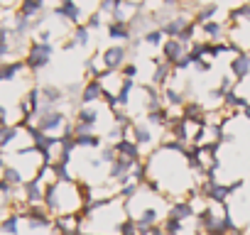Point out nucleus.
Here are the masks:
<instances>
[{"instance_id": "nucleus-1", "label": "nucleus", "mask_w": 250, "mask_h": 235, "mask_svg": "<svg viewBox=\"0 0 250 235\" xmlns=\"http://www.w3.org/2000/svg\"><path fill=\"white\" fill-rule=\"evenodd\" d=\"M44 208L49 211V215H69V213H79L81 211V196H79V186L76 179L74 181H54L44 186Z\"/></svg>"}, {"instance_id": "nucleus-2", "label": "nucleus", "mask_w": 250, "mask_h": 235, "mask_svg": "<svg viewBox=\"0 0 250 235\" xmlns=\"http://www.w3.org/2000/svg\"><path fill=\"white\" fill-rule=\"evenodd\" d=\"M52 57H54V44H52V42L30 39V49H27V54L22 57V61H25V69L35 76V74L44 71V69L52 64Z\"/></svg>"}, {"instance_id": "nucleus-3", "label": "nucleus", "mask_w": 250, "mask_h": 235, "mask_svg": "<svg viewBox=\"0 0 250 235\" xmlns=\"http://www.w3.org/2000/svg\"><path fill=\"white\" fill-rule=\"evenodd\" d=\"M71 125V118L57 108V110H44V113H37L35 115V128L47 133V135H62L66 128Z\"/></svg>"}, {"instance_id": "nucleus-4", "label": "nucleus", "mask_w": 250, "mask_h": 235, "mask_svg": "<svg viewBox=\"0 0 250 235\" xmlns=\"http://www.w3.org/2000/svg\"><path fill=\"white\" fill-rule=\"evenodd\" d=\"M20 215H22L25 225L32 233H37V230L40 233H49L52 230V215H49V211L44 206H25L20 211Z\"/></svg>"}, {"instance_id": "nucleus-5", "label": "nucleus", "mask_w": 250, "mask_h": 235, "mask_svg": "<svg viewBox=\"0 0 250 235\" xmlns=\"http://www.w3.org/2000/svg\"><path fill=\"white\" fill-rule=\"evenodd\" d=\"M40 98H42L40 113H44V110H57L59 105L66 103V93H64V88L57 86V83H44V86H40Z\"/></svg>"}, {"instance_id": "nucleus-6", "label": "nucleus", "mask_w": 250, "mask_h": 235, "mask_svg": "<svg viewBox=\"0 0 250 235\" xmlns=\"http://www.w3.org/2000/svg\"><path fill=\"white\" fill-rule=\"evenodd\" d=\"M128 57H130V52L125 44H110L108 49L101 52V61L108 71H120V66L128 61Z\"/></svg>"}, {"instance_id": "nucleus-7", "label": "nucleus", "mask_w": 250, "mask_h": 235, "mask_svg": "<svg viewBox=\"0 0 250 235\" xmlns=\"http://www.w3.org/2000/svg\"><path fill=\"white\" fill-rule=\"evenodd\" d=\"M52 15L64 20V22H69V25H74V27L81 25V18H83L81 5L76 3V0H59V5L52 8Z\"/></svg>"}, {"instance_id": "nucleus-8", "label": "nucleus", "mask_w": 250, "mask_h": 235, "mask_svg": "<svg viewBox=\"0 0 250 235\" xmlns=\"http://www.w3.org/2000/svg\"><path fill=\"white\" fill-rule=\"evenodd\" d=\"M71 123H79V125H86L88 130H98V123H101V108L98 105H79L74 110V118Z\"/></svg>"}, {"instance_id": "nucleus-9", "label": "nucleus", "mask_w": 250, "mask_h": 235, "mask_svg": "<svg viewBox=\"0 0 250 235\" xmlns=\"http://www.w3.org/2000/svg\"><path fill=\"white\" fill-rule=\"evenodd\" d=\"M103 100H105V91H103L101 81H98V78H88V81L83 83V88H81L79 103H81V105H98V103H103Z\"/></svg>"}, {"instance_id": "nucleus-10", "label": "nucleus", "mask_w": 250, "mask_h": 235, "mask_svg": "<svg viewBox=\"0 0 250 235\" xmlns=\"http://www.w3.org/2000/svg\"><path fill=\"white\" fill-rule=\"evenodd\" d=\"M167 215L174 218V220H179V223H187V220H191L196 215V206L189 198H174V201H169Z\"/></svg>"}, {"instance_id": "nucleus-11", "label": "nucleus", "mask_w": 250, "mask_h": 235, "mask_svg": "<svg viewBox=\"0 0 250 235\" xmlns=\"http://www.w3.org/2000/svg\"><path fill=\"white\" fill-rule=\"evenodd\" d=\"M128 140H133L140 150L143 147H152L155 145V133H152V128L147 125V123H133L130 125V130H128Z\"/></svg>"}, {"instance_id": "nucleus-12", "label": "nucleus", "mask_w": 250, "mask_h": 235, "mask_svg": "<svg viewBox=\"0 0 250 235\" xmlns=\"http://www.w3.org/2000/svg\"><path fill=\"white\" fill-rule=\"evenodd\" d=\"M20 191H22V201L27 206H44V184L40 179H27Z\"/></svg>"}, {"instance_id": "nucleus-13", "label": "nucleus", "mask_w": 250, "mask_h": 235, "mask_svg": "<svg viewBox=\"0 0 250 235\" xmlns=\"http://www.w3.org/2000/svg\"><path fill=\"white\" fill-rule=\"evenodd\" d=\"M113 147H115V155H118V157H123L125 162H130V164H140V162L145 159V157H143V150H140L133 140H128V137L120 140V142H115Z\"/></svg>"}, {"instance_id": "nucleus-14", "label": "nucleus", "mask_w": 250, "mask_h": 235, "mask_svg": "<svg viewBox=\"0 0 250 235\" xmlns=\"http://www.w3.org/2000/svg\"><path fill=\"white\" fill-rule=\"evenodd\" d=\"M187 44H182L179 39H165V44L160 47V57H162V61H167L169 66H174L177 64V59H182L184 54H187Z\"/></svg>"}, {"instance_id": "nucleus-15", "label": "nucleus", "mask_w": 250, "mask_h": 235, "mask_svg": "<svg viewBox=\"0 0 250 235\" xmlns=\"http://www.w3.org/2000/svg\"><path fill=\"white\" fill-rule=\"evenodd\" d=\"M228 69H230V74H233L235 83H243L245 78H250V54H248V52L235 54V57L230 59Z\"/></svg>"}, {"instance_id": "nucleus-16", "label": "nucleus", "mask_w": 250, "mask_h": 235, "mask_svg": "<svg viewBox=\"0 0 250 235\" xmlns=\"http://www.w3.org/2000/svg\"><path fill=\"white\" fill-rule=\"evenodd\" d=\"M25 61L22 59H8L0 64V83H10L15 78H20V74H25Z\"/></svg>"}, {"instance_id": "nucleus-17", "label": "nucleus", "mask_w": 250, "mask_h": 235, "mask_svg": "<svg viewBox=\"0 0 250 235\" xmlns=\"http://www.w3.org/2000/svg\"><path fill=\"white\" fill-rule=\"evenodd\" d=\"M22 215L20 211H8L3 218H0V235H20L22 230Z\"/></svg>"}, {"instance_id": "nucleus-18", "label": "nucleus", "mask_w": 250, "mask_h": 235, "mask_svg": "<svg viewBox=\"0 0 250 235\" xmlns=\"http://www.w3.org/2000/svg\"><path fill=\"white\" fill-rule=\"evenodd\" d=\"M105 32H108V39H113L115 44H128L133 39V32L128 27V22H108L105 25Z\"/></svg>"}, {"instance_id": "nucleus-19", "label": "nucleus", "mask_w": 250, "mask_h": 235, "mask_svg": "<svg viewBox=\"0 0 250 235\" xmlns=\"http://www.w3.org/2000/svg\"><path fill=\"white\" fill-rule=\"evenodd\" d=\"M189 22H191V20H189L187 15H172V18L160 27V30L165 32V37H167V39H177V37L187 30V25H189Z\"/></svg>"}, {"instance_id": "nucleus-20", "label": "nucleus", "mask_w": 250, "mask_h": 235, "mask_svg": "<svg viewBox=\"0 0 250 235\" xmlns=\"http://www.w3.org/2000/svg\"><path fill=\"white\" fill-rule=\"evenodd\" d=\"M172 76H174V69H172L167 61H160V64H155V69H152V74H150V83L162 91V88H167V83H169Z\"/></svg>"}, {"instance_id": "nucleus-21", "label": "nucleus", "mask_w": 250, "mask_h": 235, "mask_svg": "<svg viewBox=\"0 0 250 235\" xmlns=\"http://www.w3.org/2000/svg\"><path fill=\"white\" fill-rule=\"evenodd\" d=\"M44 10H47V3H42V0H20L18 8H15V15H22L27 20H35Z\"/></svg>"}, {"instance_id": "nucleus-22", "label": "nucleus", "mask_w": 250, "mask_h": 235, "mask_svg": "<svg viewBox=\"0 0 250 235\" xmlns=\"http://www.w3.org/2000/svg\"><path fill=\"white\" fill-rule=\"evenodd\" d=\"M199 30L204 32V37H206L208 42H221V39H226L228 25H223V22H218V20H208V22L199 25Z\"/></svg>"}, {"instance_id": "nucleus-23", "label": "nucleus", "mask_w": 250, "mask_h": 235, "mask_svg": "<svg viewBox=\"0 0 250 235\" xmlns=\"http://www.w3.org/2000/svg\"><path fill=\"white\" fill-rule=\"evenodd\" d=\"M74 142H76V150H101L105 145L103 135L98 133H88V135H74Z\"/></svg>"}, {"instance_id": "nucleus-24", "label": "nucleus", "mask_w": 250, "mask_h": 235, "mask_svg": "<svg viewBox=\"0 0 250 235\" xmlns=\"http://www.w3.org/2000/svg\"><path fill=\"white\" fill-rule=\"evenodd\" d=\"M216 15H218V3H204V5H196L191 22H196V27H199L208 20H216Z\"/></svg>"}, {"instance_id": "nucleus-25", "label": "nucleus", "mask_w": 250, "mask_h": 235, "mask_svg": "<svg viewBox=\"0 0 250 235\" xmlns=\"http://www.w3.org/2000/svg\"><path fill=\"white\" fill-rule=\"evenodd\" d=\"M162 98H165V105H167L169 110H174V108H179V110H182V105L189 100V98L184 96V91H179V88H172V86L162 88Z\"/></svg>"}, {"instance_id": "nucleus-26", "label": "nucleus", "mask_w": 250, "mask_h": 235, "mask_svg": "<svg viewBox=\"0 0 250 235\" xmlns=\"http://www.w3.org/2000/svg\"><path fill=\"white\" fill-rule=\"evenodd\" d=\"M0 179H3L5 184H10V186H15V189H20V186L27 181V179L22 176V172H20L18 167H13L10 162L5 164V169H3V172H0Z\"/></svg>"}, {"instance_id": "nucleus-27", "label": "nucleus", "mask_w": 250, "mask_h": 235, "mask_svg": "<svg viewBox=\"0 0 250 235\" xmlns=\"http://www.w3.org/2000/svg\"><path fill=\"white\" fill-rule=\"evenodd\" d=\"M113 233H115V235H143V233L138 230V223H135L130 215H125V218L113 228Z\"/></svg>"}, {"instance_id": "nucleus-28", "label": "nucleus", "mask_w": 250, "mask_h": 235, "mask_svg": "<svg viewBox=\"0 0 250 235\" xmlns=\"http://www.w3.org/2000/svg\"><path fill=\"white\" fill-rule=\"evenodd\" d=\"M165 32L162 30H157V27H152V30H147L145 35H143V44H147V47H155V49H160L162 44H165Z\"/></svg>"}, {"instance_id": "nucleus-29", "label": "nucleus", "mask_w": 250, "mask_h": 235, "mask_svg": "<svg viewBox=\"0 0 250 235\" xmlns=\"http://www.w3.org/2000/svg\"><path fill=\"white\" fill-rule=\"evenodd\" d=\"M125 3H128V0H98V13L110 18L113 13L123 10V8H125Z\"/></svg>"}, {"instance_id": "nucleus-30", "label": "nucleus", "mask_w": 250, "mask_h": 235, "mask_svg": "<svg viewBox=\"0 0 250 235\" xmlns=\"http://www.w3.org/2000/svg\"><path fill=\"white\" fill-rule=\"evenodd\" d=\"M71 39H74L76 47H88V42H91V32H88V27H86L83 22L76 25L74 32H71Z\"/></svg>"}, {"instance_id": "nucleus-31", "label": "nucleus", "mask_w": 250, "mask_h": 235, "mask_svg": "<svg viewBox=\"0 0 250 235\" xmlns=\"http://www.w3.org/2000/svg\"><path fill=\"white\" fill-rule=\"evenodd\" d=\"M98 157H101V162H103L105 167H110V164L118 159V155H115V147H113V145H108V142H105V145L98 150Z\"/></svg>"}, {"instance_id": "nucleus-32", "label": "nucleus", "mask_w": 250, "mask_h": 235, "mask_svg": "<svg viewBox=\"0 0 250 235\" xmlns=\"http://www.w3.org/2000/svg\"><path fill=\"white\" fill-rule=\"evenodd\" d=\"M52 172H54V181H74V174H71V169L69 167H64V164H52Z\"/></svg>"}, {"instance_id": "nucleus-33", "label": "nucleus", "mask_w": 250, "mask_h": 235, "mask_svg": "<svg viewBox=\"0 0 250 235\" xmlns=\"http://www.w3.org/2000/svg\"><path fill=\"white\" fill-rule=\"evenodd\" d=\"M118 74H120L123 78H135V76L140 74V66H138L135 61H130V59H128V61H125V64L120 66V71H118Z\"/></svg>"}, {"instance_id": "nucleus-34", "label": "nucleus", "mask_w": 250, "mask_h": 235, "mask_svg": "<svg viewBox=\"0 0 250 235\" xmlns=\"http://www.w3.org/2000/svg\"><path fill=\"white\" fill-rule=\"evenodd\" d=\"M86 27H88V32H96V30H101L103 27V15L98 13V10H93L88 18H86V22H83Z\"/></svg>"}, {"instance_id": "nucleus-35", "label": "nucleus", "mask_w": 250, "mask_h": 235, "mask_svg": "<svg viewBox=\"0 0 250 235\" xmlns=\"http://www.w3.org/2000/svg\"><path fill=\"white\" fill-rule=\"evenodd\" d=\"M196 30H199V27H196V22H189V25H187V30H184L177 39H179L182 44H187V47H189V44L194 42V37H196Z\"/></svg>"}, {"instance_id": "nucleus-36", "label": "nucleus", "mask_w": 250, "mask_h": 235, "mask_svg": "<svg viewBox=\"0 0 250 235\" xmlns=\"http://www.w3.org/2000/svg\"><path fill=\"white\" fill-rule=\"evenodd\" d=\"M191 66H194V59H191L189 52H187L182 59H177V64H174L172 69H174V74H177V71H187V69H191Z\"/></svg>"}, {"instance_id": "nucleus-37", "label": "nucleus", "mask_w": 250, "mask_h": 235, "mask_svg": "<svg viewBox=\"0 0 250 235\" xmlns=\"http://www.w3.org/2000/svg\"><path fill=\"white\" fill-rule=\"evenodd\" d=\"M218 91L226 96L228 91H235V78L233 76H221V83H218Z\"/></svg>"}, {"instance_id": "nucleus-38", "label": "nucleus", "mask_w": 250, "mask_h": 235, "mask_svg": "<svg viewBox=\"0 0 250 235\" xmlns=\"http://www.w3.org/2000/svg\"><path fill=\"white\" fill-rule=\"evenodd\" d=\"M211 66H213V64H211V59H199V61H194V66H191V69H194L196 74H208V71H211Z\"/></svg>"}, {"instance_id": "nucleus-39", "label": "nucleus", "mask_w": 250, "mask_h": 235, "mask_svg": "<svg viewBox=\"0 0 250 235\" xmlns=\"http://www.w3.org/2000/svg\"><path fill=\"white\" fill-rule=\"evenodd\" d=\"M5 125H10V113L3 103H0V128H5Z\"/></svg>"}, {"instance_id": "nucleus-40", "label": "nucleus", "mask_w": 250, "mask_h": 235, "mask_svg": "<svg viewBox=\"0 0 250 235\" xmlns=\"http://www.w3.org/2000/svg\"><path fill=\"white\" fill-rule=\"evenodd\" d=\"M35 39H37V42H52V32L42 27V30H37V37H35Z\"/></svg>"}, {"instance_id": "nucleus-41", "label": "nucleus", "mask_w": 250, "mask_h": 235, "mask_svg": "<svg viewBox=\"0 0 250 235\" xmlns=\"http://www.w3.org/2000/svg\"><path fill=\"white\" fill-rule=\"evenodd\" d=\"M0 42H10V27L5 22L0 25Z\"/></svg>"}, {"instance_id": "nucleus-42", "label": "nucleus", "mask_w": 250, "mask_h": 235, "mask_svg": "<svg viewBox=\"0 0 250 235\" xmlns=\"http://www.w3.org/2000/svg\"><path fill=\"white\" fill-rule=\"evenodd\" d=\"M243 118H245V120H248V123H250V105H248V108H245V110H243Z\"/></svg>"}, {"instance_id": "nucleus-43", "label": "nucleus", "mask_w": 250, "mask_h": 235, "mask_svg": "<svg viewBox=\"0 0 250 235\" xmlns=\"http://www.w3.org/2000/svg\"><path fill=\"white\" fill-rule=\"evenodd\" d=\"M0 25H3V8H0Z\"/></svg>"}, {"instance_id": "nucleus-44", "label": "nucleus", "mask_w": 250, "mask_h": 235, "mask_svg": "<svg viewBox=\"0 0 250 235\" xmlns=\"http://www.w3.org/2000/svg\"><path fill=\"white\" fill-rule=\"evenodd\" d=\"M213 235H228V233H213Z\"/></svg>"}, {"instance_id": "nucleus-45", "label": "nucleus", "mask_w": 250, "mask_h": 235, "mask_svg": "<svg viewBox=\"0 0 250 235\" xmlns=\"http://www.w3.org/2000/svg\"><path fill=\"white\" fill-rule=\"evenodd\" d=\"M243 235H250V233H243Z\"/></svg>"}, {"instance_id": "nucleus-46", "label": "nucleus", "mask_w": 250, "mask_h": 235, "mask_svg": "<svg viewBox=\"0 0 250 235\" xmlns=\"http://www.w3.org/2000/svg\"><path fill=\"white\" fill-rule=\"evenodd\" d=\"M243 3H245V0H243Z\"/></svg>"}]
</instances>
